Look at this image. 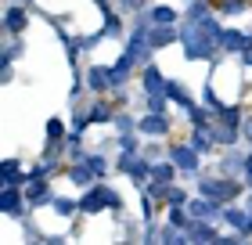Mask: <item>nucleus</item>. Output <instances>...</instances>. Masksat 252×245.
Returning a JSON list of instances; mask_svg holds the SVG:
<instances>
[{"label": "nucleus", "instance_id": "f257e3e1", "mask_svg": "<svg viewBox=\"0 0 252 245\" xmlns=\"http://www.w3.org/2000/svg\"><path fill=\"white\" fill-rule=\"evenodd\" d=\"M188 22L180 26V43H184V58H191V62H205V58H213L216 47H220V36L223 29L213 22V15L205 11V4H198L194 0L191 11H188Z\"/></svg>", "mask_w": 252, "mask_h": 245}, {"label": "nucleus", "instance_id": "f03ea898", "mask_svg": "<svg viewBox=\"0 0 252 245\" xmlns=\"http://www.w3.org/2000/svg\"><path fill=\"white\" fill-rule=\"evenodd\" d=\"M79 209L83 213H101V209H119V195L105 188V184H90V191L79 198Z\"/></svg>", "mask_w": 252, "mask_h": 245}, {"label": "nucleus", "instance_id": "7ed1b4c3", "mask_svg": "<svg viewBox=\"0 0 252 245\" xmlns=\"http://www.w3.org/2000/svg\"><path fill=\"white\" fill-rule=\"evenodd\" d=\"M198 195L216 198V202H231V198L242 195V188H238L231 177H202L198 180Z\"/></svg>", "mask_w": 252, "mask_h": 245}, {"label": "nucleus", "instance_id": "20e7f679", "mask_svg": "<svg viewBox=\"0 0 252 245\" xmlns=\"http://www.w3.org/2000/svg\"><path fill=\"white\" fill-rule=\"evenodd\" d=\"M116 166H119V173L133 177L137 191H141V184H148V180H152V162H144V159H137V155H126V151H123V159L116 162Z\"/></svg>", "mask_w": 252, "mask_h": 245}, {"label": "nucleus", "instance_id": "39448f33", "mask_svg": "<svg viewBox=\"0 0 252 245\" xmlns=\"http://www.w3.org/2000/svg\"><path fill=\"white\" fill-rule=\"evenodd\" d=\"M198 155H202V151L194 148V144H177V148H169V159H173L184 173H198V166H202Z\"/></svg>", "mask_w": 252, "mask_h": 245}, {"label": "nucleus", "instance_id": "423d86ee", "mask_svg": "<svg viewBox=\"0 0 252 245\" xmlns=\"http://www.w3.org/2000/svg\"><path fill=\"white\" fill-rule=\"evenodd\" d=\"M188 209H191V216H198V220H223L220 202H216V198H205V195H194L188 202Z\"/></svg>", "mask_w": 252, "mask_h": 245}, {"label": "nucleus", "instance_id": "0eeeda50", "mask_svg": "<svg viewBox=\"0 0 252 245\" xmlns=\"http://www.w3.org/2000/svg\"><path fill=\"white\" fill-rule=\"evenodd\" d=\"M184 231H188V242H216L220 238L216 227H213V220H198V216H191V224Z\"/></svg>", "mask_w": 252, "mask_h": 245}, {"label": "nucleus", "instance_id": "6e6552de", "mask_svg": "<svg viewBox=\"0 0 252 245\" xmlns=\"http://www.w3.org/2000/svg\"><path fill=\"white\" fill-rule=\"evenodd\" d=\"M137 130L141 134H148V137H162V134H169V119L162 112H148L141 123H137Z\"/></svg>", "mask_w": 252, "mask_h": 245}, {"label": "nucleus", "instance_id": "1a4fd4ad", "mask_svg": "<svg viewBox=\"0 0 252 245\" xmlns=\"http://www.w3.org/2000/svg\"><path fill=\"white\" fill-rule=\"evenodd\" d=\"M0 213L4 216H18L22 213V188L4 184V191H0Z\"/></svg>", "mask_w": 252, "mask_h": 245}, {"label": "nucleus", "instance_id": "9d476101", "mask_svg": "<svg viewBox=\"0 0 252 245\" xmlns=\"http://www.w3.org/2000/svg\"><path fill=\"white\" fill-rule=\"evenodd\" d=\"M137 65H141V62H137V58H133L130 51H123V54H119V62L112 65V87H123L126 79H130V72H133Z\"/></svg>", "mask_w": 252, "mask_h": 245}, {"label": "nucleus", "instance_id": "9b49d317", "mask_svg": "<svg viewBox=\"0 0 252 245\" xmlns=\"http://www.w3.org/2000/svg\"><path fill=\"white\" fill-rule=\"evenodd\" d=\"M148 40H152V47H169V43L180 40V29L177 26H148Z\"/></svg>", "mask_w": 252, "mask_h": 245}, {"label": "nucleus", "instance_id": "f8f14e48", "mask_svg": "<svg viewBox=\"0 0 252 245\" xmlns=\"http://www.w3.org/2000/svg\"><path fill=\"white\" fill-rule=\"evenodd\" d=\"M141 83H144V94H166V79L152 62L141 65Z\"/></svg>", "mask_w": 252, "mask_h": 245}, {"label": "nucleus", "instance_id": "ddd939ff", "mask_svg": "<svg viewBox=\"0 0 252 245\" xmlns=\"http://www.w3.org/2000/svg\"><path fill=\"white\" fill-rule=\"evenodd\" d=\"M87 83H90V90H97V94L112 90V69H101V65L87 69Z\"/></svg>", "mask_w": 252, "mask_h": 245}, {"label": "nucleus", "instance_id": "4468645a", "mask_svg": "<svg viewBox=\"0 0 252 245\" xmlns=\"http://www.w3.org/2000/svg\"><path fill=\"white\" fill-rule=\"evenodd\" d=\"M26 22H29V15H26V7H7V15H4V29L7 33H26Z\"/></svg>", "mask_w": 252, "mask_h": 245}, {"label": "nucleus", "instance_id": "2eb2a0df", "mask_svg": "<svg viewBox=\"0 0 252 245\" xmlns=\"http://www.w3.org/2000/svg\"><path fill=\"white\" fill-rule=\"evenodd\" d=\"M249 43H252V36L238 29H223V36H220V47H227V51H245Z\"/></svg>", "mask_w": 252, "mask_h": 245}, {"label": "nucleus", "instance_id": "dca6fc26", "mask_svg": "<svg viewBox=\"0 0 252 245\" xmlns=\"http://www.w3.org/2000/svg\"><path fill=\"white\" fill-rule=\"evenodd\" d=\"M144 18L152 22V26H177V18H180V15H177V11L169 7V4H162V7H152Z\"/></svg>", "mask_w": 252, "mask_h": 245}, {"label": "nucleus", "instance_id": "f3484780", "mask_svg": "<svg viewBox=\"0 0 252 245\" xmlns=\"http://www.w3.org/2000/svg\"><path fill=\"white\" fill-rule=\"evenodd\" d=\"M26 198H29L32 206H40V202H51L54 195L47 191V184H43L40 177H32V180H29V188H26Z\"/></svg>", "mask_w": 252, "mask_h": 245}, {"label": "nucleus", "instance_id": "a211bd4d", "mask_svg": "<svg viewBox=\"0 0 252 245\" xmlns=\"http://www.w3.org/2000/svg\"><path fill=\"white\" fill-rule=\"evenodd\" d=\"M26 180H29V173H22L18 159H4V184H15V188H22Z\"/></svg>", "mask_w": 252, "mask_h": 245}, {"label": "nucleus", "instance_id": "6ab92c4d", "mask_svg": "<svg viewBox=\"0 0 252 245\" xmlns=\"http://www.w3.org/2000/svg\"><path fill=\"white\" fill-rule=\"evenodd\" d=\"M177 162L173 159H169V162H152V180H158V184H169V180H173L177 177Z\"/></svg>", "mask_w": 252, "mask_h": 245}, {"label": "nucleus", "instance_id": "aec40b11", "mask_svg": "<svg viewBox=\"0 0 252 245\" xmlns=\"http://www.w3.org/2000/svg\"><path fill=\"white\" fill-rule=\"evenodd\" d=\"M94 177H97V173L87 166V159H83V162H76V166L68 170V180H72V184H83V188H90V184H94Z\"/></svg>", "mask_w": 252, "mask_h": 245}, {"label": "nucleus", "instance_id": "412c9836", "mask_svg": "<svg viewBox=\"0 0 252 245\" xmlns=\"http://www.w3.org/2000/svg\"><path fill=\"white\" fill-rule=\"evenodd\" d=\"M166 98H173L177 105H180V108H191V94H188V90L184 87H180V83H169V79H166Z\"/></svg>", "mask_w": 252, "mask_h": 245}, {"label": "nucleus", "instance_id": "4be33fe9", "mask_svg": "<svg viewBox=\"0 0 252 245\" xmlns=\"http://www.w3.org/2000/svg\"><path fill=\"white\" fill-rule=\"evenodd\" d=\"M249 216H252V213H245V209H223V220H227L231 227H238L242 235H245V227H249Z\"/></svg>", "mask_w": 252, "mask_h": 245}, {"label": "nucleus", "instance_id": "5701e85b", "mask_svg": "<svg viewBox=\"0 0 252 245\" xmlns=\"http://www.w3.org/2000/svg\"><path fill=\"white\" fill-rule=\"evenodd\" d=\"M213 141H216V144H234V141H238V126H231V123L216 126V130H213Z\"/></svg>", "mask_w": 252, "mask_h": 245}, {"label": "nucleus", "instance_id": "b1692460", "mask_svg": "<svg viewBox=\"0 0 252 245\" xmlns=\"http://www.w3.org/2000/svg\"><path fill=\"white\" fill-rule=\"evenodd\" d=\"M51 206L58 209L62 216H72L76 209H79V202H72V198H62V195H54V198H51Z\"/></svg>", "mask_w": 252, "mask_h": 245}, {"label": "nucleus", "instance_id": "393cba45", "mask_svg": "<svg viewBox=\"0 0 252 245\" xmlns=\"http://www.w3.org/2000/svg\"><path fill=\"white\" fill-rule=\"evenodd\" d=\"M238 170H245V159H242V155H227V159L220 162V173H223V177H231V173H238Z\"/></svg>", "mask_w": 252, "mask_h": 245}, {"label": "nucleus", "instance_id": "a878e982", "mask_svg": "<svg viewBox=\"0 0 252 245\" xmlns=\"http://www.w3.org/2000/svg\"><path fill=\"white\" fill-rule=\"evenodd\" d=\"M87 159V166L97 173V177H105V170H108V162H105V155H83Z\"/></svg>", "mask_w": 252, "mask_h": 245}, {"label": "nucleus", "instance_id": "bb28decb", "mask_svg": "<svg viewBox=\"0 0 252 245\" xmlns=\"http://www.w3.org/2000/svg\"><path fill=\"white\" fill-rule=\"evenodd\" d=\"M166 202H169V206H188L191 198L180 191V188H166Z\"/></svg>", "mask_w": 252, "mask_h": 245}, {"label": "nucleus", "instance_id": "cd10ccee", "mask_svg": "<svg viewBox=\"0 0 252 245\" xmlns=\"http://www.w3.org/2000/svg\"><path fill=\"white\" fill-rule=\"evenodd\" d=\"M47 137H51V141H62V137H65V123L62 119H47Z\"/></svg>", "mask_w": 252, "mask_h": 245}, {"label": "nucleus", "instance_id": "c85d7f7f", "mask_svg": "<svg viewBox=\"0 0 252 245\" xmlns=\"http://www.w3.org/2000/svg\"><path fill=\"white\" fill-rule=\"evenodd\" d=\"M202 94H205V105H209L213 112H220V108H223V101L216 98V90H213V83H205V90H202Z\"/></svg>", "mask_w": 252, "mask_h": 245}, {"label": "nucleus", "instance_id": "c756f323", "mask_svg": "<svg viewBox=\"0 0 252 245\" xmlns=\"http://www.w3.org/2000/svg\"><path fill=\"white\" fill-rule=\"evenodd\" d=\"M148 112H166V94H148Z\"/></svg>", "mask_w": 252, "mask_h": 245}, {"label": "nucleus", "instance_id": "7c9ffc66", "mask_svg": "<svg viewBox=\"0 0 252 245\" xmlns=\"http://www.w3.org/2000/svg\"><path fill=\"white\" fill-rule=\"evenodd\" d=\"M105 33H112V36H119V33H123V26H119V18L112 15L108 7H105Z\"/></svg>", "mask_w": 252, "mask_h": 245}, {"label": "nucleus", "instance_id": "2f4dec72", "mask_svg": "<svg viewBox=\"0 0 252 245\" xmlns=\"http://www.w3.org/2000/svg\"><path fill=\"white\" fill-rule=\"evenodd\" d=\"M108 119H112V112L105 105H94V108H90V123H108Z\"/></svg>", "mask_w": 252, "mask_h": 245}, {"label": "nucleus", "instance_id": "473e14b6", "mask_svg": "<svg viewBox=\"0 0 252 245\" xmlns=\"http://www.w3.org/2000/svg\"><path fill=\"white\" fill-rule=\"evenodd\" d=\"M116 130H119V134H133L137 123L130 119V115H116Z\"/></svg>", "mask_w": 252, "mask_h": 245}, {"label": "nucleus", "instance_id": "72a5a7b5", "mask_svg": "<svg viewBox=\"0 0 252 245\" xmlns=\"http://www.w3.org/2000/svg\"><path fill=\"white\" fill-rule=\"evenodd\" d=\"M119 148L126 151V155H137V137H133V134H123V137H119Z\"/></svg>", "mask_w": 252, "mask_h": 245}, {"label": "nucleus", "instance_id": "f704fd0d", "mask_svg": "<svg viewBox=\"0 0 252 245\" xmlns=\"http://www.w3.org/2000/svg\"><path fill=\"white\" fill-rule=\"evenodd\" d=\"M220 119L231 123V126H238V123H242V112H238V108H220Z\"/></svg>", "mask_w": 252, "mask_h": 245}, {"label": "nucleus", "instance_id": "c9c22d12", "mask_svg": "<svg viewBox=\"0 0 252 245\" xmlns=\"http://www.w3.org/2000/svg\"><path fill=\"white\" fill-rule=\"evenodd\" d=\"M188 115H191V123L194 126H205V108H198V105H191V108H184Z\"/></svg>", "mask_w": 252, "mask_h": 245}, {"label": "nucleus", "instance_id": "e433bc0d", "mask_svg": "<svg viewBox=\"0 0 252 245\" xmlns=\"http://www.w3.org/2000/svg\"><path fill=\"white\" fill-rule=\"evenodd\" d=\"M223 11L227 15H238V11H245V4L242 0H223Z\"/></svg>", "mask_w": 252, "mask_h": 245}, {"label": "nucleus", "instance_id": "4c0bfd02", "mask_svg": "<svg viewBox=\"0 0 252 245\" xmlns=\"http://www.w3.org/2000/svg\"><path fill=\"white\" fill-rule=\"evenodd\" d=\"M22 47H18V43H11V47H4V65H11V62H15V54H18Z\"/></svg>", "mask_w": 252, "mask_h": 245}, {"label": "nucleus", "instance_id": "58836bf2", "mask_svg": "<svg viewBox=\"0 0 252 245\" xmlns=\"http://www.w3.org/2000/svg\"><path fill=\"white\" fill-rule=\"evenodd\" d=\"M123 4H126V7H133V11H141V7H144V0H123Z\"/></svg>", "mask_w": 252, "mask_h": 245}, {"label": "nucleus", "instance_id": "ea45409f", "mask_svg": "<svg viewBox=\"0 0 252 245\" xmlns=\"http://www.w3.org/2000/svg\"><path fill=\"white\" fill-rule=\"evenodd\" d=\"M242 62H245V65H252V43H249V47L242 51Z\"/></svg>", "mask_w": 252, "mask_h": 245}, {"label": "nucleus", "instance_id": "a19ab883", "mask_svg": "<svg viewBox=\"0 0 252 245\" xmlns=\"http://www.w3.org/2000/svg\"><path fill=\"white\" fill-rule=\"evenodd\" d=\"M245 177L252 180V155H245Z\"/></svg>", "mask_w": 252, "mask_h": 245}, {"label": "nucleus", "instance_id": "79ce46f5", "mask_svg": "<svg viewBox=\"0 0 252 245\" xmlns=\"http://www.w3.org/2000/svg\"><path fill=\"white\" fill-rule=\"evenodd\" d=\"M245 137H249V141H252V119L245 123Z\"/></svg>", "mask_w": 252, "mask_h": 245}, {"label": "nucleus", "instance_id": "37998d69", "mask_svg": "<svg viewBox=\"0 0 252 245\" xmlns=\"http://www.w3.org/2000/svg\"><path fill=\"white\" fill-rule=\"evenodd\" d=\"M94 4H101V7H108V0H94Z\"/></svg>", "mask_w": 252, "mask_h": 245}, {"label": "nucleus", "instance_id": "c03bdc74", "mask_svg": "<svg viewBox=\"0 0 252 245\" xmlns=\"http://www.w3.org/2000/svg\"><path fill=\"white\" fill-rule=\"evenodd\" d=\"M249 213H252V195H249Z\"/></svg>", "mask_w": 252, "mask_h": 245}, {"label": "nucleus", "instance_id": "a18cd8bd", "mask_svg": "<svg viewBox=\"0 0 252 245\" xmlns=\"http://www.w3.org/2000/svg\"><path fill=\"white\" fill-rule=\"evenodd\" d=\"M18 4H32V0H18Z\"/></svg>", "mask_w": 252, "mask_h": 245}]
</instances>
